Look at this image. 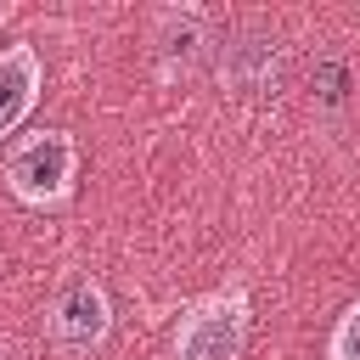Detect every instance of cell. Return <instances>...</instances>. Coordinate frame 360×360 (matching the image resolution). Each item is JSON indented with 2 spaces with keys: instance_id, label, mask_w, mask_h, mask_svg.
<instances>
[{
  "instance_id": "cell-1",
  "label": "cell",
  "mask_w": 360,
  "mask_h": 360,
  "mask_svg": "<svg viewBox=\"0 0 360 360\" xmlns=\"http://www.w3.org/2000/svg\"><path fill=\"white\" fill-rule=\"evenodd\" d=\"M79 186V141L68 129H34L6 152V191L28 208H62Z\"/></svg>"
},
{
  "instance_id": "cell-2",
  "label": "cell",
  "mask_w": 360,
  "mask_h": 360,
  "mask_svg": "<svg viewBox=\"0 0 360 360\" xmlns=\"http://www.w3.org/2000/svg\"><path fill=\"white\" fill-rule=\"evenodd\" d=\"M248 332H253V304H248V292H242V287L208 292V298H197V304L180 315L174 343H169V360H242Z\"/></svg>"
},
{
  "instance_id": "cell-3",
  "label": "cell",
  "mask_w": 360,
  "mask_h": 360,
  "mask_svg": "<svg viewBox=\"0 0 360 360\" xmlns=\"http://www.w3.org/2000/svg\"><path fill=\"white\" fill-rule=\"evenodd\" d=\"M45 332L62 349H101L107 332H112V298H107V287L90 281V276L68 281L51 298V309H45Z\"/></svg>"
},
{
  "instance_id": "cell-4",
  "label": "cell",
  "mask_w": 360,
  "mask_h": 360,
  "mask_svg": "<svg viewBox=\"0 0 360 360\" xmlns=\"http://www.w3.org/2000/svg\"><path fill=\"white\" fill-rule=\"evenodd\" d=\"M208 51V11L202 6H163L152 17V68L163 84L186 79Z\"/></svg>"
},
{
  "instance_id": "cell-5",
  "label": "cell",
  "mask_w": 360,
  "mask_h": 360,
  "mask_svg": "<svg viewBox=\"0 0 360 360\" xmlns=\"http://www.w3.org/2000/svg\"><path fill=\"white\" fill-rule=\"evenodd\" d=\"M39 90H45V62H39V51H34V45H6V51H0V141L34 112Z\"/></svg>"
},
{
  "instance_id": "cell-6",
  "label": "cell",
  "mask_w": 360,
  "mask_h": 360,
  "mask_svg": "<svg viewBox=\"0 0 360 360\" xmlns=\"http://www.w3.org/2000/svg\"><path fill=\"white\" fill-rule=\"evenodd\" d=\"M276 39H264V34H236L231 45H225V56H219V79L231 84V90H270L276 84Z\"/></svg>"
},
{
  "instance_id": "cell-7",
  "label": "cell",
  "mask_w": 360,
  "mask_h": 360,
  "mask_svg": "<svg viewBox=\"0 0 360 360\" xmlns=\"http://www.w3.org/2000/svg\"><path fill=\"white\" fill-rule=\"evenodd\" d=\"M326 360H360V298L338 315V326L326 338Z\"/></svg>"
},
{
  "instance_id": "cell-8",
  "label": "cell",
  "mask_w": 360,
  "mask_h": 360,
  "mask_svg": "<svg viewBox=\"0 0 360 360\" xmlns=\"http://www.w3.org/2000/svg\"><path fill=\"white\" fill-rule=\"evenodd\" d=\"M309 79H315L321 101H332V107L349 96V68H343V62H332V56H326V62H315V73H309Z\"/></svg>"
},
{
  "instance_id": "cell-9",
  "label": "cell",
  "mask_w": 360,
  "mask_h": 360,
  "mask_svg": "<svg viewBox=\"0 0 360 360\" xmlns=\"http://www.w3.org/2000/svg\"><path fill=\"white\" fill-rule=\"evenodd\" d=\"M0 360H17V354H0Z\"/></svg>"
}]
</instances>
